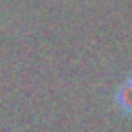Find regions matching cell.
I'll use <instances>...</instances> for the list:
<instances>
[{"instance_id":"cell-1","label":"cell","mask_w":132,"mask_h":132,"mask_svg":"<svg viewBox=\"0 0 132 132\" xmlns=\"http://www.w3.org/2000/svg\"><path fill=\"white\" fill-rule=\"evenodd\" d=\"M113 103L120 109V113L132 118V72L118 85V89L113 93Z\"/></svg>"}]
</instances>
